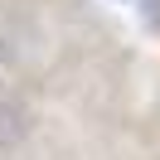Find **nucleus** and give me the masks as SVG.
Here are the masks:
<instances>
[{"mask_svg":"<svg viewBox=\"0 0 160 160\" xmlns=\"http://www.w3.org/2000/svg\"><path fill=\"white\" fill-rule=\"evenodd\" d=\"M15 131H20V112H15L10 102L0 97V141H5V136H15Z\"/></svg>","mask_w":160,"mask_h":160,"instance_id":"f257e3e1","label":"nucleus"}]
</instances>
